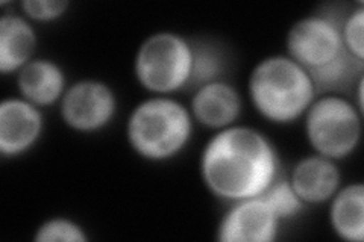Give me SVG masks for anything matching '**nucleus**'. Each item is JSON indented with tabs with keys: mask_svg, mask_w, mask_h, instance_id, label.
<instances>
[{
	"mask_svg": "<svg viewBox=\"0 0 364 242\" xmlns=\"http://www.w3.org/2000/svg\"><path fill=\"white\" fill-rule=\"evenodd\" d=\"M58 109L67 129L84 135L97 133L116 120L119 97L105 80L84 77L67 87Z\"/></svg>",
	"mask_w": 364,
	"mask_h": 242,
	"instance_id": "423d86ee",
	"label": "nucleus"
},
{
	"mask_svg": "<svg viewBox=\"0 0 364 242\" xmlns=\"http://www.w3.org/2000/svg\"><path fill=\"white\" fill-rule=\"evenodd\" d=\"M328 221L333 233L345 242L364 241V185L343 183L328 203Z\"/></svg>",
	"mask_w": 364,
	"mask_h": 242,
	"instance_id": "4468645a",
	"label": "nucleus"
},
{
	"mask_svg": "<svg viewBox=\"0 0 364 242\" xmlns=\"http://www.w3.org/2000/svg\"><path fill=\"white\" fill-rule=\"evenodd\" d=\"M72 4L68 0H21L20 13L33 25L36 23H52L63 18Z\"/></svg>",
	"mask_w": 364,
	"mask_h": 242,
	"instance_id": "aec40b11",
	"label": "nucleus"
},
{
	"mask_svg": "<svg viewBox=\"0 0 364 242\" xmlns=\"http://www.w3.org/2000/svg\"><path fill=\"white\" fill-rule=\"evenodd\" d=\"M36 242H88L85 227L68 216H50L44 220L33 233Z\"/></svg>",
	"mask_w": 364,
	"mask_h": 242,
	"instance_id": "a211bd4d",
	"label": "nucleus"
},
{
	"mask_svg": "<svg viewBox=\"0 0 364 242\" xmlns=\"http://www.w3.org/2000/svg\"><path fill=\"white\" fill-rule=\"evenodd\" d=\"M363 115L345 94H318L304 115V133L313 153L341 163L363 140Z\"/></svg>",
	"mask_w": 364,
	"mask_h": 242,
	"instance_id": "39448f33",
	"label": "nucleus"
},
{
	"mask_svg": "<svg viewBox=\"0 0 364 242\" xmlns=\"http://www.w3.org/2000/svg\"><path fill=\"white\" fill-rule=\"evenodd\" d=\"M226 64V55L218 43L203 38L193 40V70L188 87L190 93L205 84L213 82V80L225 79Z\"/></svg>",
	"mask_w": 364,
	"mask_h": 242,
	"instance_id": "dca6fc26",
	"label": "nucleus"
},
{
	"mask_svg": "<svg viewBox=\"0 0 364 242\" xmlns=\"http://www.w3.org/2000/svg\"><path fill=\"white\" fill-rule=\"evenodd\" d=\"M281 221L261 195L232 202L215 229L220 242H273L279 233Z\"/></svg>",
	"mask_w": 364,
	"mask_h": 242,
	"instance_id": "6e6552de",
	"label": "nucleus"
},
{
	"mask_svg": "<svg viewBox=\"0 0 364 242\" xmlns=\"http://www.w3.org/2000/svg\"><path fill=\"white\" fill-rule=\"evenodd\" d=\"M343 14L331 8L296 20L286 35V53L306 72L331 62L346 49L341 41L340 23Z\"/></svg>",
	"mask_w": 364,
	"mask_h": 242,
	"instance_id": "0eeeda50",
	"label": "nucleus"
},
{
	"mask_svg": "<svg viewBox=\"0 0 364 242\" xmlns=\"http://www.w3.org/2000/svg\"><path fill=\"white\" fill-rule=\"evenodd\" d=\"M199 175L215 199H252L281 176V156L264 132L237 123L208 138L199 156Z\"/></svg>",
	"mask_w": 364,
	"mask_h": 242,
	"instance_id": "f257e3e1",
	"label": "nucleus"
},
{
	"mask_svg": "<svg viewBox=\"0 0 364 242\" xmlns=\"http://www.w3.org/2000/svg\"><path fill=\"white\" fill-rule=\"evenodd\" d=\"M38 35L36 25L21 13L0 17V75H17L36 57Z\"/></svg>",
	"mask_w": 364,
	"mask_h": 242,
	"instance_id": "ddd939ff",
	"label": "nucleus"
},
{
	"mask_svg": "<svg viewBox=\"0 0 364 242\" xmlns=\"http://www.w3.org/2000/svg\"><path fill=\"white\" fill-rule=\"evenodd\" d=\"M289 180L305 206L326 204L343 185L338 163L316 153L301 158L293 165Z\"/></svg>",
	"mask_w": 364,
	"mask_h": 242,
	"instance_id": "9b49d317",
	"label": "nucleus"
},
{
	"mask_svg": "<svg viewBox=\"0 0 364 242\" xmlns=\"http://www.w3.org/2000/svg\"><path fill=\"white\" fill-rule=\"evenodd\" d=\"M309 73L316 85L317 94H345L349 89L352 93L358 79L364 76V61L357 60L354 55L345 50L331 62Z\"/></svg>",
	"mask_w": 364,
	"mask_h": 242,
	"instance_id": "2eb2a0df",
	"label": "nucleus"
},
{
	"mask_svg": "<svg viewBox=\"0 0 364 242\" xmlns=\"http://www.w3.org/2000/svg\"><path fill=\"white\" fill-rule=\"evenodd\" d=\"M43 109L20 96L0 101V155L16 159L28 155L44 133Z\"/></svg>",
	"mask_w": 364,
	"mask_h": 242,
	"instance_id": "1a4fd4ad",
	"label": "nucleus"
},
{
	"mask_svg": "<svg viewBox=\"0 0 364 242\" xmlns=\"http://www.w3.org/2000/svg\"><path fill=\"white\" fill-rule=\"evenodd\" d=\"M341 41L345 49L354 55L357 60L364 61V4L357 2L348 13H345L340 23Z\"/></svg>",
	"mask_w": 364,
	"mask_h": 242,
	"instance_id": "6ab92c4d",
	"label": "nucleus"
},
{
	"mask_svg": "<svg viewBox=\"0 0 364 242\" xmlns=\"http://www.w3.org/2000/svg\"><path fill=\"white\" fill-rule=\"evenodd\" d=\"M16 85L20 97L44 109L60 105L70 84L60 62L36 56L16 75Z\"/></svg>",
	"mask_w": 364,
	"mask_h": 242,
	"instance_id": "f8f14e48",
	"label": "nucleus"
},
{
	"mask_svg": "<svg viewBox=\"0 0 364 242\" xmlns=\"http://www.w3.org/2000/svg\"><path fill=\"white\" fill-rule=\"evenodd\" d=\"M188 108L196 124L218 132L240 121L243 96L230 80L219 79L193 89Z\"/></svg>",
	"mask_w": 364,
	"mask_h": 242,
	"instance_id": "9d476101",
	"label": "nucleus"
},
{
	"mask_svg": "<svg viewBox=\"0 0 364 242\" xmlns=\"http://www.w3.org/2000/svg\"><path fill=\"white\" fill-rule=\"evenodd\" d=\"M193 70V40L175 31H156L144 37L134 55L136 84L151 96L188 91Z\"/></svg>",
	"mask_w": 364,
	"mask_h": 242,
	"instance_id": "20e7f679",
	"label": "nucleus"
},
{
	"mask_svg": "<svg viewBox=\"0 0 364 242\" xmlns=\"http://www.w3.org/2000/svg\"><path fill=\"white\" fill-rule=\"evenodd\" d=\"M246 94L259 117L277 126L302 120L318 96L310 73L286 53L267 55L252 67Z\"/></svg>",
	"mask_w": 364,
	"mask_h": 242,
	"instance_id": "f03ea898",
	"label": "nucleus"
},
{
	"mask_svg": "<svg viewBox=\"0 0 364 242\" xmlns=\"http://www.w3.org/2000/svg\"><path fill=\"white\" fill-rule=\"evenodd\" d=\"M272 212L278 216V220L282 223L286 220L298 216L305 211V203L298 197V194L290 185V180L279 176L272 185L261 194Z\"/></svg>",
	"mask_w": 364,
	"mask_h": 242,
	"instance_id": "f3484780",
	"label": "nucleus"
},
{
	"mask_svg": "<svg viewBox=\"0 0 364 242\" xmlns=\"http://www.w3.org/2000/svg\"><path fill=\"white\" fill-rule=\"evenodd\" d=\"M195 126L186 103L173 96H149L129 112L124 136L136 156L161 164L186 152L195 135Z\"/></svg>",
	"mask_w": 364,
	"mask_h": 242,
	"instance_id": "7ed1b4c3",
	"label": "nucleus"
}]
</instances>
